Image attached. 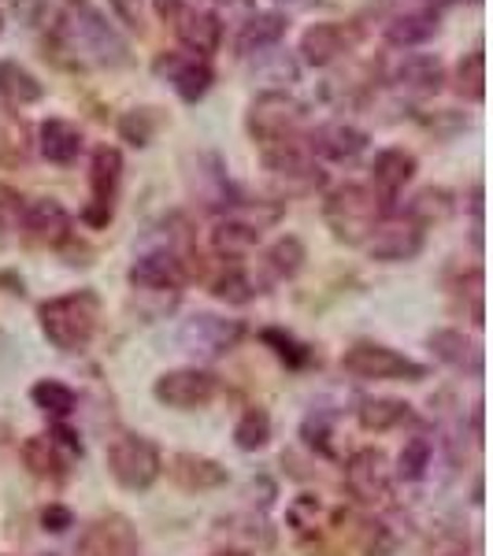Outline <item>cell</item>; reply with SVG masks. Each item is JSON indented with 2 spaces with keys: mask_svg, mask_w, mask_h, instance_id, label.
Wrapping results in <instances>:
<instances>
[{
  "mask_svg": "<svg viewBox=\"0 0 493 556\" xmlns=\"http://www.w3.org/2000/svg\"><path fill=\"white\" fill-rule=\"evenodd\" d=\"M52 56L71 52L78 67H123L130 60L127 38L108 23L104 12H97L89 0H75L52 23Z\"/></svg>",
  "mask_w": 493,
  "mask_h": 556,
  "instance_id": "6da1fadb",
  "label": "cell"
},
{
  "mask_svg": "<svg viewBox=\"0 0 493 556\" xmlns=\"http://www.w3.org/2000/svg\"><path fill=\"white\" fill-rule=\"evenodd\" d=\"M390 208L393 204L382 201L367 182H342L323 197V223L342 245H364Z\"/></svg>",
  "mask_w": 493,
  "mask_h": 556,
  "instance_id": "7a4b0ae2",
  "label": "cell"
},
{
  "mask_svg": "<svg viewBox=\"0 0 493 556\" xmlns=\"http://www.w3.org/2000/svg\"><path fill=\"white\" fill-rule=\"evenodd\" d=\"M41 330L60 353H83L89 349L97 334V319H101V301L97 293L78 290V293H64V298H52L38 308Z\"/></svg>",
  "mask_w": 493,
  "mask_h": 556,
  "instance_id": "3957f363",
  "label": "cell"
},
{
  "mask_svg": "<svg viewBox=\"0 0 493 556\" xmlns=\"http://www.w3.org/2000/svg\"><path fill=\"white\" fill-rule=\"evenodd\" d=\"M304 119H308V108L293 93H260L245 112V130L256 141V149H271L301 138Z\"/></svg>",
  "mask_w": 493,
  "mask_h": 556,
  "instance_id": "277c9868",
  "label": "cell"
},
{
  "mask_svg": "<svg viewBox=\"0 0 493 556\" xmlns=\"http://www.w3.org/2000/svg\"><path fill=\"white\" fill-rule=\"evenodd\" d=\"M260 160H264V172L282 197H304L323 190V172L308 146H304V134L293 141H282V146L260 149Z\"/></svg>",
  "mask_w": 493,
  "mask_h": 556,
  "instance_id": "5b68a950",
  "label": "cell"
},
{
  "mask_svg": "<svg viewBox=\"0 0 493 556\" xmlns=\"http://www.w3.org/2000/svg\"><path fill=\"white\" fill-rule=\"evenodd\" d=\"M108 471L119 486L127 490H149L164 471V456L156 445L141 434H115L108 442Z\"/></svg>",
  "mask_w": 493,
  "mask_h": 556,
  "instance_id": "8992f818",
  "label": "cell"
},
{
  "mask_svg": "<svg viewBox=\"0 0 493 556\" xmlns=\"http://www.w3.org/2000/svg\"><path fill=\"white\" fill-rule=\"evenodd\" d=\"M427 227L419 219H412L408 212H390L379 227L371 230V238L364 241L367 256L379 264H405L424 253Z\"/></svg>",
  "mask_w": 493,
  "mask_h": 556,
  "instance_id": "52a82bcc",
  "label": "cell"
},
{
  "mask_svg": "<svg viewBox=\"0 0 493 556\" xmlns=\"http://www.w3.org/2000/svg\"><path fill=\"white\" fill-rule=\"evenodd\" d=\"M342 367L349 375H356V379H375V382H382V379L419 382L427 375L424 364L408 361V356H401L397 349L379 345V342H356L353 349H345Z\"/></svg>",
  "mask_w": 493,
  "mask_h": 556,
  "instance_id": "ba28073f",
  "label": "cell"
},
{
  "mask_svg": "<svg viewBox=\"0 0 493 556\" xmlns=\"http://www.w3.org/2000/svg\"><path fill=\"white\" fill-rule=\"evenodd\" d=\"M152 75L172 86L178 101H186V104H197L215 83V71L208 60L190 56V52H160V56L152 60Z\"/></svg>",
  "mask_w": 493,
  "mask_h": 556,
  "instance_id": "9c48e42d",
  "label": "cell"
},
{
  "mask_svg": "<svg viewBox=\"0 0 493 556\" xmlns=\"http://www.w3.org/2000/svg\"><path fill=\"white\" fill-rule=\"evenodd\" d=\"M345 490L361 505H387L393 493V468L387 453L379 450H356L345 460Z\"/></svg>",
  "mask_w": 493,
  "mask_h": 556,
  "instance_id": "30bf717a",
  "label": "cell"
},
{
  "mask_svg": "<svg viewBox=\"0 0 493 556\" xmlns=\"http://www.w3.org/2000/svg\"><path fill=\"white\" fill-rule=\"evenodd\" d=\"M215 390H219V382H215V375L204 371V367H175V371L160 375L156 386H152V397L167 408L193 412V408L208 405L215 397Z\"/></svg>",
  "mask_w": 493,
  "mask_h": 556,
  "instance_id": "8fae6325",
  "label": "cell"
},
{
  "mask_svg": "<svg viewBox=\"0 0 493 556\" xmlns=\"http://www.w3.org/2000/svg\"><path fill=\"white\" fill-rule=\"evenodd\" d=\"M119 178H123V152L115 146L93 149V164H89V190H93V201H89L83 212V219L89 227H108V223H112V204H115V190H119Z\"/></svg>",
  "mask_w": 493,
  "mask_h": 556,
  "instance_id": "7c38bea8",
  "label": "cell"
},
{
  "mask_svg": "<svg viewBox=\"0 0 493 556\" xmlns=\"http://www.w3.org/2000/svg\"><path fill=\"white\" fill-rule=\"evenodd\" d=\"M186 178H190V190L204 208L235 212L241 204L235 182H230V175H227V164H223L215 152H197V156H190V172H186Z\"/></svg>",
  "mask_w": 493,
  "mask_h": 556,
  "instance_id": "4fadbf2b",
  "label": "cell"
},
{
  "mask_svg": "<svg viewBox=\"0 0 493 556\" xmlns=\"http://www.w3.org/2000/svg\"><path fill=\"white\" fill-rule=\"evenodd\" d=\"M130 286L134 290H149V293H175L186 286L190 278V267H186V256L175 253V249H149L130 264Z\"/></svg>",
  "mask_w": 493,
  "mask_h": 556,
  "instance_id": "5bb4252c",
  "label": "cell"
},
{
  "mask_svg": "<svg viewBox=\"0 0 493 556\" xmlns=\"http://www.w3.org/2000/svg\"><path fill=\"white\" fill-rule=\"evenodd\" d=\"M387 83L393 93L412 97V101H427L445 86V64L430 52H405L397 64L390 67Z\"/></svg>",
  "mask_w": 493,
  "mask_h": 556,
  "instance_id": "9a60e30c",
  "label": "cell"
},
{
  "mask_svg": "<svg viewBox=\"0 0 493 556\" xmlns=\"http://www.w3.org/2000/svg\"><path fill=\"white\" fill-rule=\"evenodd\" d=\"M20 230L30 241H38V245L60 249L75 235V219H71V212L60 201H52V197H34V201H23Z\"/></svg>",
  "mask_w": 493,
  "mask_h": 556,
  "instance_id": "2e32d148",
  "label": "cell"
},
{
  "mask_svg": "<svg viewBox=\"0 0 493 556\" xmlns=\"http://www.w3.org/2000/svg\"><path fill=\"white\" fill-rule=\"evenodd\" d=\"M75 556H141L138 531L127 516H101L78 538Z\"/></svg>",
  "mask_w": 493,
  "mask_h": 556,
  "instance_id": "e0dca14e",
  "label": "cell"
},
{
  "mask_svg": "<svg viewBox=\"0 0 493 556\" xmlns=\"http://www.w3.org/2000/svg\"><path fill=\"white\" fill-rule=\"evenodd\" d=\"M172 26H175L178 45H182L190 56L208 60V56L219 52V45H223V20H219V12H212V8L182 4V8H178V15L172 20Z\"/></svg>",
  "mask_w": 493,
  "mask_h": 556,
  "instance_id": "ac0fdd59",
  "label": "cell"
},
{
  "mask_svg": "<svg viewBox=\"0 0 493 556\" xmlns=\"http://www.w3.org/2000/svg\"><path fill=\"white\" fill-rule=\"evenodd\" d=\"M304 146L316 160H327V164H353L356 156L367 149V134L353 123H323V127L304 134Z\"/></svg>",
  "mask_w": 493,
  "mask_h": 556,
  "instance_id": "d6986e66",
  "label": "cell"
},
{
  "mask_svg": "<svg viewBox=\"0 0 493 556\" xmlns=\"http://www.w3.org/2000/svg\"><path fill=\"white\" fill-rule=\"evenodd\" d=\"M241 334H245V327H241L238 319H219V316H193L190 323L182 327V349H190V353L204 356V361H212V356H223L230 353Z\"/></svg>",
  "mask_w": 493,
  "mask_h": 556,
  "instance_id": "ffe728a7",
  "label": "cell"
},
{
  "mask_svg": "<svg viewBox=\"0 0 493 556\" xmlns=\"http://www.w3.org/2000/svg\"><path fill=\"white\" fill-rule=\"evenodd\" d=\"M260 230H264V227H260L256 219H245L241 212H227V215H219V219L212 223L208 245H212L215 256L241 260V256H249L260 245Z\"/></svg>",
  "mask_w": 493,
  "mask_h": 556,
  "instance_id": "44dd1931",
  "label": "cell"
},
{
  "mask_svg": "<svg viewBox=\"0 0 493 556\" xmlns=\"http://www.w3.org/2000/svg\"><path fill=\"white\" fill-rule=\"evenodd\" d=\"M353 49V34L342 23H312L308 30L301 34V60L308 67H330Z\"/></svg>",
  "mask_w": 493,
  "mask_h": 556,
  "instance_id": "7402d4cb",
  "label": "cell"
},
{
  "mask_svg": "<svg viewBox=\"0 0 493 556\" xmlns=\"http://www.w3.org/2000/svg\"><path fill=\"white\" fill-rule=\"evenodd\" d=\"M438 26H442V12H434V8H401L382 26V38L393 49H416V45H427L434 38Z\"/></svg>",
  "mask_w": 493,
  "mask_h": 556,
  "instance_id": "603a6c76",
  "label": "cell"
},
{
  "mask_svg": "<svg viewBox=\"0 0 493 556\" xmlns=\"http://www.w3.org/2000/svg\"><path fill=\"white\" fill-rule=\"evenodd\" d=\"M245 64H249V75H253V83L267 86L264 93H286V89H290L301 78L298 56H293L290 49H282V45H271V49L256 52V56H249Z\"/></svg>",
  "mask_w": 493,
  "mask_h": 556,
  "instance_id": "cb8c5ba5",
  "label": "cell"
},
{
  "mask_svg": "<svg viewBox=\"0 0 493 556\" xmlns=\"http://www.w3.org/2000/svg\"><path fill=\"white\" fill-rule=\"evenodd\" d=\"M412 175H416V156H412L408 149H382L379 156H375L371 164V190L382 197L387 204H393L401 197V190L412 182Z\"/></svg>",
  "mask_w": 493,
  "mask_h": 556,
  "instance_id": "d4e9b609",
  "label": "cell"
},
{
  "mask_svg": "<svg viewBox=\"0 0 493 556\" xmlns=\"http://www.w3.org/2000/svg\"><path fill=\"white\" fill-rule=\"evenodd\" d=\"M34 149L41 152L49 164H60V167H67V164H75L78 156H83V149H86V138H83V130L75 127V123H67V119H45L38 134H34Z\"/></svg>",
  "mask_w": 493,
  "mask_h": 556,
  "instance_id": "484cf974",
  "label": "cell"
},
{
  "mask_svg": "<svg viewBox=\"0 0 493 556\" xmlns=\"http://www.w3.org/2000/svg\"><path fill=\"white\" fill-rule=\"evenodd\" d=\"M286 30H290V20H286L282 12H253L245 23L238 26V56L249 60L256 56V52L271 49V45H282Z\"/></svg>",
  "mask_w": 493,
  "mask_h": 556,
  "instance_id": "4316f807",
  "label": "cell"
},
{
  "mask_svg": "<svg viewBox=\"0 0 493 556\" xmlns=\"http://www.w3.org/2000/svg\"><path fill=\"white\" fill-rule=\"evenodd\" d=\"M34 156V127L20 108L0 104V164L23 167Z\"/></svg>",
  "mask_w": 493,
  "mask_h": 556,
  "instance_id": "83f0119b",
  "label": "cell"
},
{
  "mask_svg": "<svg viewBox=\"0 0 493 556\" xmlns=\"http://www.w3.org/2000/svg\"><path fill=\"white\" fill-rule=\"evenodd\" d=\"M172 479L182 490H219L227 486V468L219 460L197 453H178L172 456Z\"/></svg>",
  "mask_w": 493,
  "mask_h": 556,
  "instance_id": "f1b7e54d",
  "label": "cell"
},
{
  "mask_svg": "<svg viewBox=\"0 0 493 556\" xmlns=\"http://www.w3.org/2000/svg\"><path fill=\"white\" fill-rule=\"evenodd\" d=\"M430 349H434L438 361H445L456 371L482 375V349L471 338H464L460 330H434L430 334Z\"/></svg>",
  "mask_w": 493,
  "mask_h": 556,
  "instance_id": "f546056e",
  "label": "cell"
},
{
  "mask_svg": "<svg viewBox=\"0 0 493 556\" xmlns=\"http://www.w3.org/2000/svg\"><path fill=\"white\" fill-rule=\"evenodd\" d=\"M41 97H45V86L20 64V60H0V104L26 108V104H38Z\"/></svg>",
  "mask_w": 493,
  "mask_h": 556,
  "instance_id": "4dcf8cb0",
  "label": "cell"
},
{
  "mask_svg": "<svg viewBox=\"0 0 493 556\" xmlns=\"http://www.w3.org/2000/svg\"><path fill=\"white\" fill-rule=\"evenodd\" d=\"M20 456H23L26 471L38 475V479H64V475H67V464H71L67 456L56 450V442H52L49 434L26 438Z\"/></svg>",
  "mask_w": 493,
  "mask_h": 556,
  "instance_id": "1f68e13d",
  "label": "cell"
},
{
  "mask_svg": "<svg viewBox=\"0 0 493 556\" xmlns=\"http://www.w3.org/2000/svg\"><path fill=\"white\" fill-rule=\"evenodd\" d=\"M405 416H408V405L397 397H364L361 405H356V424L364 430H371V434H382V430L397 427Z\"/></svg>",
  "mask_w": 493,
  "mask_h": 556,
  "instance_id": "d6a6232c",
  "label": "cell"
},
{
  "mask_svg": "<svg viewBox=\"0 0 493 556\" xmlns=\"http://www.w3.org/2000/svg\"><path fill=\"white\" fill-rule=\"evenodd\" d=\"M453 89L464 97V101L482 104V97H486V56H482V49L468 52V56L456 64Z\"/></svg>",
  "mask_w": 493,
  "mask_h": 556,
  "instance_id": "836d02e7",
  "label": "cell"
},
{
  "mask_svg": "<svg viewBox=\"0 0 493 556\" xmlns=\"http://www.w3.org/2000/svg\"><path fill=\"white\" fill-rule=\"evenodd\" d=\"M212 293L219 301H227V304H249L260 293V282L245 271V267L235 264V267H227L223 275L212 278Z\"/></svg>",
  "mask_w": 493,
  "mask_h": 556,
  "instance_id": "e575fe53",
  "label": "cell"
},
{
  "mask_svg": "<svg viewBox=\"0 0 493 556\" xmlns=\"http://www.w3.org/2000/svg\"><path fill=\"white\" fill-rule=\"evenodd\" d=\"M30 397H34V405H38L41 412H49V416H56V419H67L71 412H75V405H78L75 390L64 386V382H56V379H41L30 390Z\"/></svg>",
  "mask_w": 493,
  "mask_h": 556,
  "instance_id": "d590c367",
  "label": "cell"
},
{
  "mask_svg": "<svg viewBox=\"0 0 493 556\" xmlns=\"http://www.w3.org/2000/svg\"><path fill=\"white\" fill-rule=\"evenodd\" d=\"M267 438H271V419H267V412L249 408L235 427V445L241 453H256L267 445Z\"/></svg>",
  "mask_w": 493,
  "mask_h": 556,
  "instance_id": "8d00e7d4",
  "label": "cell"
},
{
  "mask_svg": "<svg viewBox=\"0 0 493 556\" xmlns=\"http://www.w3.org/2000/svg\"><path fill=\"white\" fill-rule=\"evenodd\" d=\"M267 267H271V275L275 278H293L301 271V264H304V245L293 235H286L275 241L271 249H267Z\"/></svg>",
  "mask_w": 493,
  "mask_h": 556,
  "instance_id": "74e56055",
  "label": "cell"
},
{
  "mask_svg": "<svg viewBox=\"0 0 493 556\" xmlns=\"http://www.w3.org/2000/svg\"><path fill=\"white\" fill-rule=\"evenodd\" d=\"M430 456H434V445H430V438L416 434L412 442H405V450H401V456H397V475L405 482L424 479L427 468H430Z\"/></svg>",
  "mask_w": 493,
  "mask_h": 556,
  "instance_id": "f35d334b",
  "label": "cell"
},
{
  "mask_svg": "<svg viewBox=\"0 0 493 556\" xmlns=\"http://www.w3.org/2000/svg\"><path fill=\"white\" fill-rule=\"evenodd\" d=\"M152 130H156V115H152V108H134L119 119V138L130 141L134 149H146L152 141Z\"/></svg>",
  "mask_w": 493,
  "mask_h": 556,
  "instance_id": "ab89813d",
  "label": "cell"
},
{
  "mask_svg": "<svg viewBox=\"0 0 493 556\" xmlns=\"http://www.w3.org/2000/svg\"><path fill=\"white\" fill-rule=\"evenodd\" d=\"M450 208H453V204H450V193H445V190H424L416 201L408 204V215L424 223V227H430V223L445 219Z\"/></svg>",
  "mask_w": 493,
  "mask_h": 556,
  "instance_id": "60d3db41",
  "label": "cell"
},
{
  "mask_svg": "<svg viewBox=\"0 0 493 556\" xmlns=\"http://www.w3.org/2000/svg\"><path fill=\"white\" fill-rule=\"evenodd\" d=\"M20 215H23V197L12 186L0 182V245L20 230Z\"/></svg>",
  "mask_w": 493,
  "mask_h": 556,
  "instance_id": "b9f144b4",
  "label": "cell"
},
{
  "mask_svg": "<svg viewBox=\"0 0 493 556\" xmlns=\"http://www.w3.org/2000/svg\"><path fill=\"white\" fill-rule=\"evenodd\" d=\"M108 8L130 34H146V0H108Z\"/></svg>",
  "mask_w": 493,
  "mask_h": 556,
  "instance_id": "7bdbcfd3",
  "label": "cell"
},
{
  "mask_svg": "<svg viewBox=\"0 0 493 556\" xmlns=\"http://www.w3.org/2000/svg\"><path fill=\"white\" fill-rule=\"evenodd\" d=\"M260 338H264L267 345H275V353H279L282 361H290L293 367L308 361V353H304V349H301L298 342H293L290 334H282V330H264V334H260Z\"/></svg>",
  "mask_w": 493,
  "mask_h": 556,
  "instance_id": "ee69618b",
  "label": "cell"
},
{
  "mask_svg": "<svg viewBox=\"0 0 493 556\" xmlns=\"http://www.w3.org/2000/svg\"><path fill=\"white\" fill-rule=\"evenodd\" d=\"M393 545V538L387 534L382 523H364V553L367 556H387Z\"/></svg>",
  "mask_w": 493,
  "mask_h": 556,
  "instance_id": "f6af8a7d",
  "label": "cell"
},
{
  "mask_svg": "<svg viewBox=\"0 0 493 556\" xmlns=\"http://www.w3.org/2000/svg\"><path fill=\"white\" fill-rule=\"evenodd\" d=\"M52 442H56V450L67 456V460H75V456H83V442H78V434L71 427H64V424H56L52 427Z\"/></svg>",
  "mask_w": 493,
  "mask_h": 556,
  "instance_id": "bcb514c9",
  "label": "cell"
},
{
  "mask_svg": "<svg viewBox=\"0 0 493 556\" xmlns=\"http://www.w3.org/2000/svg\"><path fill=\"white\" fill-rule=\"evenodd\" d=\"M41 523H45V531L64 534L67 527H75V516H71V508H64V505H49L41 513Z\"/></svg>",
  "mask_w": 493,
  "mask_h": 556,
  "instance_id": "7dc6e473",
  "label": "cell"
},
{
  "mask_svg": "<svg viewBox=\"0 0 493 556\" xmlns=\"http://www.w3.org/2000/svg\"><path fill=\"white\" fill-rule=\"evenodd\" d=\"M12 8H15V12H20L23 15V20L26 23H38L41 20V12H45V0H12Z\"/></svg>",
  "mask_w": 493,
  "mask_h": 556,
  "instance_id": "c3c4849f",
  "label": "cell"
},
{
  "mask_svg": "<svg viewBox=\"0 0 493 556\" xmlns=\"http://www.w3.org/2000/svg\"><path fill=\"white\" fill-rule=\"evenodd\" d=\"M182 4H186V0H156V15H160L164 23H172Z\"/></svg>",
  "mask_w": 493,
  "mask_h": 556,
  "instance_id": "681fc988",
  "label": "cell"
},
{
  "mask_svg": "<svg viewBox=\"0 0 493 556\" xmlns=\"http://www.w3.org/2000/svg\"><path fill=\"white\" fill-rule=\"evenodd\" d=\"M215 556H249V553H241V549H223V553H215Z\"/></svg>",
  "mask_w": 493,
  "mask_h": 556,
  "instance_id": "f907efd6",
  "label": "cell"
},
{
  "mask_svg": "<svg viewBox=\"0 0 493 556\" xmlns=\"http://www.w3.org/2000/svg\"><path fill=\"white\" fill-rule=\"evenodd\" d=\"M275 4H290V0H275Z\"/></svg>",
  "mask_w": 493,
  "mask_h": 556,
  "instance_id": "816d5d0a",
  "label": "cell"
},
{
  "mask_svg": "<svg viewBox=\"0 0 493 556\" xmlns=\"http://www.w3.org/2000/svg\"><path fill=\"white\" fill-rule=\"evenodd\" d=\"M0 30H4V15H0Z\"/></svg>",
  "mask_w": 493,
  "mask_h": 556,
  "instance_id": "f5cc1de1",
  "label": "cell"
}]
</instances>
